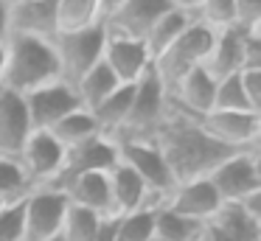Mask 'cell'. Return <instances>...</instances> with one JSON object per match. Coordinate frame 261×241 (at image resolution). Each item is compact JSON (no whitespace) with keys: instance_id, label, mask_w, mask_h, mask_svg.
I'll use <instances>...</instances> for the list:
<instances>
[{"instance_id":"cell-1","label":"cell","mask_w":261,"mask_h":241,"mask_svg":"<svg viewBox=\"0 0 261 241\" xmlns=\"http://www.w3.org/2000/svg\"><path fill=\"white\" fill-rule=\"evenodd\" d=\"M152 143L160 149L174 182L208 177L225 157L233 154V149L216 143L199 126V118L174 106L171 98H169V110H166L163 121H160V126L152 135Z\"/></svg>"},{"instance_id":"cell-2","label":"cell","mask_w":261,"mask_h":241,"mask_svg":"<svg viewBox=\"0 0 261 241\" xmlns=\"http://www.w3.org/2000/svg\"><path fill=\"white\" fill-rule=\"evenodd\" d=\"M3 48H6V65H3L0 87L25 95L59 78V62L51 39L9 34Z\"/></svg>"},{"instance_id":"cell-3","label":"cell","mask_w":261,"mask_h":241,"mask_svg":"<svg viewBox=\"0 0 261 241\" xmlns=\"http://www.w3.org/2000/svg\"><path fill=\"white\" fill-rule=\"evenodd\" d=\"M166 110H169V93L158 73L149 67L135 84H132V104L126 112V121L113 140H152L154 129L160 126Z\"/></svg>"},{"instance_id":"cell-4","label":"cell","mask_w":261,"mask_h":241,"mask_svg":"<svg viewBox=\"0 0 261 241\" xmlns=\"http://www.w3.org/2000/svg\"><path fill=\"white\" fill-rule=\"evenodd\" d=\"M214 28H208L205 22L191 20L186 25V31L169 45L160 56L152 59V70L158 73V78L163 82L166 93L186 76L191 67H199L208 56L211 45H214Z\"/></svg>"},{"instance_id":"cell-5","label":"cell","mask_w":261,"mask_h":241,"mask_svg":"<svg viewBox=\"0 0 261 241\" xmlns=\"http://www.w3.org/2000/svg\"><path fill=\"white\" fill-rule=\"evenodd\" d=\"M104 37H107L104 25L76 31V34H57L51 42L59 62V78L68 84H76L93 65H98L104 50Z\"/></svg>"},{"instance_id":"cell-6","label":"cell","mask_w":261,"mask_h":241,"mask_svg":"<svg viewBox=\"0 0 261 241\" xmlns=\"http://www.w3.org/2000/svg\"><path fill=\"white\" fill-rule=\"evenodd\" d=\"M115 146H118V163L129 166L143 179V185L149 188L152 199L160 207V202L177 185L169 166H166V160H163V154H160V149L152 140H115Z\"/></svg>"},{"instance_id":"cell-7","label":"cell","mask_w":261,"mask_h":241,"mask_svg":"<svg viewBox=\"0 0 261 241\" xmlns=\"http://www.w3.org/2000/svg\"><path fill=\"white\" fill-rule=\"evenodd\" d=\"M211 185L216 188L222 202H242L244 196L261 191V166L258 149L233 151L208 174Z\"/></svg>"},{"instance_id":"cell-8","label":"cell","mask_w":261,"mask_h":241,"mask_svg":"<svg viewBox=\"0 0 261 241\" xmlns=\"http://www.w3.org/2000/svg\"><path fill=\"white\" fill-rule=\"evenodd\" d=\"M68 199L51 188H31L23 196V241H51L59 235Z\"/></svg>"},{"instance_id":"cell-9","label":"cell","mask_w":261,"mask_h":241,"mask_svg":"<svg viewBox=\"0 0 261 241\" xmlns=\"http://www.w3.org/2000/svg\"><path fill=\"white\" fill-rule=\"evenodd\" d=\"M199 126L233 151L258 149L261 140V112H230V110H211L199 115Z\"/></svg>"},{"instance_id":"cell-10","label":"cell","mask_w":261,"mask_h":241,"mask_svg":"<svg viewBox=\"0 0 261 241\" xmlns=\"http://www.w3.org/2000/svg\"><path fill=\"white\" fill-rule=\"evenodd\" d=\"M169 0H121L113 11L101 20L104 34L129 39H146L152 25L169 11Z\"/></svg>"},{"instance_id":"cell-11","label":"cell","mask_w":261,"mask_h":241,"mask_svg":"<svg viewBox=\"0 0 261 241\" xmlns=\"http://www.w3.org/2000/svg\"><path fill=\"white\" fill-rule=\"evenodd\" d=\"M23 98H25V110H29V118H31V126L34 129H51L59 118H65L68 112L82 106L79 95H76V87L62 82V78L31 90Z\"/></svg>"},{"instance_id":"cell-12","label":"cell","mask_w":261,"mask_h":241,"mask_svg":"<svg viewBox=\"0 0 261 241\" xmlns=\"http://www.w3.org/2000/svg\"><path fill=\"white\" fill-rule=\"evenodd\" d=\"M17 163L23 166L31 188H37V185H45L51 177L62 171L65 149L54 140L48 129H31V135L25 138L23 149L17 154Z\"/></svg>"},{"instance_id":"cell-13","label":"cell","mask_w":261,"mask_h":241,"mask_svg":"<svg viewBox=\"0 0 261 241\" xmlns=\"http://www.w3.org/2000/svg\"><path fill=\"white\" fill-rule=\"evenodd\" d=\"M222 199L216 194V188L211 185L208 177H199V179H188V182H177L171 188V194L160 202V207L177 213V216H186L194 219V222L205 224L216 210H219Z\"/></svg>"},{"instance_id":"cell-14","label":"cell","mask_w":261,"mask_h":241,"mask_svg":"<svg viewBox=\"0 0 261 241\" xmlns=\"http://www.w3.org/2000/svg\"><path fill=\"white\" fill-rule=\"evenodd\" d=\"M101 62L113 70V76L121 84H135L143 73L152 67V56H149L146 45L141 39H129V37H104V50H101Z\"/></svg>"},{"instance_id":"cell-15","label":"cell","mask_w":261,"mask_h":241,"mask_svg":"<svg viewBox=\"0 0 261 241\" xmlns=\"http://www.w3.org/2000/svg\"><path fill=\"white\" fill-rule=\"evenodd\" d=\"M9 34L54 39L57 37V0H9Z\"/></svg>"},{"instance_id":"cell-16","label":"cell","mask_w":261,"mask_h":241,"mask_svg":"<svg viewBox=\"0 0 261 241\" xmlns=\"http://www.w3.org/2000/svg\"><path fill=\"white\" fill-rule=\"evenodd\" d=\"M31 129L34 126L25 110V98L14 90L0 87V154L17 157Z\"/></svg>"},{"instance_id":"cell-17","label":"cell","mask_w":261,"mask_h":241,"mask_svg":"<svg viewBox=\"0 0 261 241\" xmlns=\"http://www.w3.org/2000/svg\"><path fill=\"white\" fill-rule=\"evenodd\" d=\"M107 182H110V199H113V216H126V213L143 210V207H158V202L152 199L143 179L124 163H115L110 168Z\"/></svg>"},{"instance_id":"cell-18","label":"cell","mask_w":261,"mask_h":241,"mask_svg":"<svg viewBox=\"0 0 261 241\" xmlns=\"http://www.w3.org/2000/svg\"><path fill=\"white\" fill-rule=\"evenodd\" d=\"M118 163V146L113 138L107 135H96V138L79 143L76 149L65 151V163H62V177H73V174H90V171H104ZM54 179V177H51Z\"/></svg>"},{"instance_id":"cell-19","label":"cell","mask_w":261,"mask_h":241,"mask_svg":"<svg viewBox=\"0 0 261 241\" xmlns=\"http://www.w3.org/2000/svg\"><path fill=\"white\" fill-rule=\"evenodd\" d=\"M214 93H216V78L199 65V67H191V70L169 90V98H171V104L180 106L182 112L199 118V115L214 110Z\"/></svg>"},{"instance_id":"cell-20","label":"cell","mask_w":261,"mask_h":241,"mask_svg":"<svg viewBox=\"0 0 261 241\" xmlns=\"http://www.w3.org/2000/svg\"><path fill=\"white\" fill-rule=\"evenodd\" d=\"M244 65L242 59V25H230L214 34V45H211L208 56H205L202 67L219 82L225 76L239 73Z\"/></svg>"},{"instance_id":"cell-21","label":"cell","mask_w":261,"mask_h":241,"mask_svg":"<svg viewBox=\"0 0 261 241\" xmlns=\"http://www.w3.org/2000/svg\"><path fill=\"white\" fill-rule=\"evenodd\" d=\"M208 224L230 235L233 241H261V219L247 213L239 202H222Z\"/></svg>"},{"instance_id":"cell-22","label":"cell","mask_w":261,"mask_h":241,"mask_svg":"<svg viewBox=\"0 0 261 241\" xmlns=\"http://www.w3.org/2000/svg\"><path fill=\"white\" fill-rule=\"evenodd\" d=\"M98 0H57V34H76L101 25Z\"/></svg>"},{"instance_id":"cell-23","label":"cell","mask_w":261,"mask_h":241,"mask_svg":"<svg viewBox=\"0 0 261 241\" xmlns=\"http://www.w3.org/2000/svg\"><path fill=\"white\" fill-rule=\"evenodd\" d=\"M48 132L54 135V140H57V143L62 146L65 151H68V149H76L79 143H85V140L101 135V132H98L96 118H93V112L85 110V106H79V110L68 112L65 118H59V121L54 123L51 129H48Z\"/></svg>"},{"instance_id":"cell-24","label":"cell","mask_w":261,"mask_h":241,"mask_svg":"<svg viewBox=\"0 0 261 241\" xmlns=\"http://www.w3.org/2000/svg\"><path fill=\"white\" fill-rule=\"evenodd\" d=\"M129 104H132V84H121L115 87L107 98L101 101L98 106H93V118L98 123V132L113 138L126 121V112H129Z\"/></svg>"},{"instance_id":"cell-25","label":"cell","mask_w":261,"mask_h":241,"mask_svg":"<svg viewBox=\"0 0 261 241\" xmlns=\"http://www.w3.org/2000/svg\"><path fill=\"white\" fill-rule=\"evenodd\" d=\"M73 87H76V95H79L82 106H85V110H93V106L101 104L115 87H121V82L113 76V70H110L104 62H98V65H93Z\"/></svg>"},{"instance_id":"cell-26","label":"cell","mask_w":261,"mask_h":241,"mask_svg":"<svg viewBox=\"0 0 261 241\" xmlns=\"http://www.w3.org/2000/svg\"><path fill=\"white\" fill-rule=\"evenodd\" d=\"M191 20H194V17L182 14V11H177V9H169V11H166V14L152 25V31L146 34V39H143L149 56L154 59V56L163 53V50L169 48V45L174 42V39L180 37L182 31H186V25H188Z\"/></svg>"},{"instance_id":"cell-27","label":"cell","mask_w":261,"mask_h":241,"mask_svg":"<svg viewBox=\"0 0 261 241\" xmlns=\"http://www.w3.org/2000/svg\"><path fill=\"white\" fill-rule=\"evenodd\" d=\"M202 224L194 219L177 216L166 207H154V238L158 241H197Z\"/></svg>"},{"instance_id":"cell-28","label":"cell","mask_w":261,"mask_h":241,"mask_svg":"<svg viewBox=\"0 0 261 241\" xmlns=\"http://www.w3.org/2000/svg\"><path fill=\"white\" fill-rule=\"evenodd\" d=\"M101 219H107V216H98V213L87 210V207H79V205H70L68 202L62 227H59V238L62 241H93L98 227H101Z\"/></svg>"},{"instance_id":"cell-29","label":"cell","mask_w":261,"mask_h":241,"mask_svg":"<svg viewBox=\"0 0 261 241\" xmlns=\"http://www.w3.org/2000/svg\"><path fill=\"white\" fill-rule=\"evenodd\" d=\"M154 238V207L115 216V241H152Z\"/></svg>"},{"instance_id":"cell-30","label":"cell","mask_w":261,"mask_h":241,"mask_svg":"<svg viewBox=\"0 0 261 241\" xmlns=\"http://www.w3.org/2000/svg\"><path fill=\"white\" fill-rule=\"evenodd\" d=\"M31 191V182L25 177L17 157L0 154V202H17Z\"/></svg>"},{"instance_id":"cell-31","label":"cell","mask_w":261,"mask_h":241,"mask_svg":"<svg viewBox=\"0 0 261 241\" xmlns=\"http://www.w3.org/2000/svg\"><path fill=\"white\" fill-rule=\"evenodd\" d=\"M214 110H230V112H253L244 98L242 90V78L239 73L233 76H225L216 82V93H214Z\"/></svg>"},{"instance_id":"cell-32","label":"cell","mask_w":261,"mask_h":241,"mask_svg":"<svg viewBox=\"0 0 261 241\" xmlns=\"http://www.w3.org/2000/svg\"><path fill=\"white\" fill-rule=\"evenodd\" d=\"M194 20L205 22L208 28L214 31H222V28H230V25H239L236 20V3L233 0H202L197 17Z\"/></svg>"},{"instance_id":"cell-33","label":"cell","mask_w":261,"mask_h":241,"mask_svg":"<svg viewBox=\"0 0 261 241\" xmlns=\"http://www.w3.org/2000/svg\"><path fill=\"white\" fill-rule=\"evenodd\" d=\"M0 241H23V199L0 202Z\"/></svg>"},{"instance_id":"cell-34","label":"cell","mask_w":261,"mask_h":241,"mask_svg":"<svg viewBox=\"0 0 261 241\" xmlns=\"http://www.w3.org/2000/svg\"><path fill=\"white\" fill-rule=\"evenodd\" d=\"M239 78H242V90H244V98H247L250 110L261 112V67L239 70Z\"/></svg>"},{"instance_id":"cell-35","label":"cell","mask_w":261,"mask_h":241,"mask_svg":"<svg viewBox=\"0 0 261 241\" xmlns=\"http://www.w3.org/2000/svg\"><path fill=\"white\" fill-rule=\"evenodd\" d=\"M239 25H261V0H233Z\"/></svg>"},{"instance_id":"cell-36","label":"cell","mask_w":261,"mask_h":241,"mask_svg":"<svg viewBox=\"0 0 261 241\" xmlns=\"http://www.w3.org/2000/svg\"><path fill=\"white\" fill-rule=\"evenodd\" d=\"M93 241H115V216L101 219V227H98V233Z\"/></svg>"},{"instance_id":"cell-37","label":"cell","mask_w":261,"mask_h":241,"mask_svg":"<svg viewBox=\"0 0 261 241\" xmlns=\"http://www.w3.org/2000/svg\"><path fill=\"white\" fill-rule=\"evenodd\" d=\"M169 6H171V9H177V11H182V14H188V17H197L202 0H169Z\"/></svg>"},{"instance_id":"cell-38","label":"cell","mask_w":261,"mask_h":241,"mask_svg":"<svg viewBox=\"0 0 261 241\" xmlns=\"http://www.w3.org/2000/svg\"><path fill=\"white\" fill-rule=\"evenodd\" d=\"M9 37V0H0V42Z\"/></svg>"},{"instance_id":"cell-39","label":"cell","mask_w":261,"mask_h":241,"mask_svg":"<svg viewBox=\"0 0 261 241\" xmlns=\"http://www.w3.org/2000/svg\"><path fill=\"white\" fill-rule=\"evenodd\" d=\"M118 3H121V0H98V6H101V14L107 17V14H110V11H113Z\"/></svg>"},{"instance_id":"cell-40","label":"cell","mask_w":261,"mask_h":241,"mask_svg":"<svg viewBox=\"0 0 261 241\" xmlns=\"http://www.w3.org/2000/svg\"><path fill=\"white\" fill-rule=\"evenodd\" d=\"M3 65H6V48L0 42V82H3Z\"/></svg>"},{"instance_id":"cell-41","label":"cell","mask_w":261,"mask_h":241,"mask_svg":"<svg viewBox=\"0 0 261 241\" xmlns=\"http://www.w3.org/2000/svg\"><path fill=\"white\" fill-rule=\"evenodd\" d=\"M51 241H62V238H59V235H57V238H51Z\"/></svg>"},{"instance_id":"cell-42","label":"cell","mask_w":261,"mask_h":241,"mask_svg":"<svg viewBox=\"0 0 261 241\" xmlns=\"http://www.w3.org/2000/svg\"><path fill=\"white\" fill-rule=\"evenodd\" d=\"M197 241H202V238H197Z\"/></svg>"},{"instance_id":"cell-43","label":"cell","mask_w":261,"mask_h":241,"mask_svg":"<svg viewBox=\"0 0 261 241\" xmlns=\"http://www.w3.org/2000/svg\"><path fill=\"white\" fill-rule=\"evenodd\" d=\"M152 241H158V238H152Z\"/></svg>"}]
</instances>
